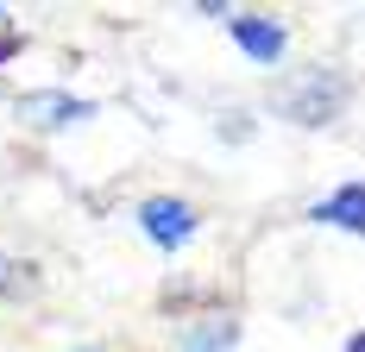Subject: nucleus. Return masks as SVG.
I'll return each mask as SVG.
<instances>
[{
  "instance_id": "nucleus-1",
  "label": "nucleus",
  "mask_w": 365,
  "mask_h": 352,
  "mask_svg": "<svg viewBox=\"0 0 365 352\" xmlns=\"http://www.w3.org/2000/svg\"><path fill=\"white\" fill-rule=\"evenodd\" d=\"M139 227H145L151 246L177 252V246H189V239L202 233V214L189 208V202H177V195H151L145 208H139Z\"/></svg>"
},
{
  "instance_id": "nucleus-2",
  "label": "nucleus",
  "mask_w": 365,
  "mask_h": 352,
  "mask_svg": "<svg viewBox=\"0 0 365 352\" xmlns=\"http://www.w3.org/2000/svg\"><path fill=\"white\" fill-rule=\"evenodd\" d=\"M340 101H346V82H334V76H309V82H296V88H284V95H277V107H284L290 120H302V126L334 120V113H340Z\"/></svg>"
},
{
  "instance_id": "nucleus-3",
  "label": "nucleus",
  "mask_w": 365,
  "mask_h": 352,
  "mask_svg": "<svg viewBox=\"0 0 365 352\" xmlns=\"http://www.w3.org/2000/svg\"><path fill=\"white\" fill-rule=\"evenodd\" d=\"M227 26H233V44H240V51H252L258 63H277V57H284V44H290L284 26H277V19H264V13H233Z\"/></svg>"
},
{
  "instance_id": "nucleus-4",
  "label": "nucleus",
  "mask_w": 365,
  "mask_h": 352,
  "mask_svg": "<svg viewBox=\"0 0 365 352\" xmlns=\"http://www.w3.org/2000/svg\"><path fill=\"white\" fill-rule=\"evenodd\" d=\"M315 227H346V233H365V182H340L328 202L309 208Z\"/></svg>"
},
{
  "instance_id": "nucleus-5",
  "label": "nucleus",
  "mask_w": 365,
  "mask_h": 352,
  "mask_svg": "<svg viewBox=\"0 0 365 352\" xmlns=\"http://www.w3.org/2000/svg\"><path fill=\"white\" fill-rule=\"evenodd\" d=\"M88 113H95V107H88V101H70V95H26V101H19V120H26V126H38V133H44V126L88 120Z\"/></svg>"
},
{
  "instance_id": "nucleus-6",
  "label": "nucleus",
  "mask_w": 365,
  "mask_h": 352,
  "mask_svg": "<svg viewBox=\"0 0 365 352\" xmlns=\"http://www.w3.org/2000/svg\"><path fill=\"white\" fill-rule=\"evenodd\" d=\"M240 346V321L233 315H202L182 333V352H233Z\"/></svg>"
},
{
  "instance_id": "nucleus-7",
  "label": "nucleus",
  "mask_w": 365,
  "mask_h": 352,
  "mask_svg": "<svg viewBox=\"0 0 365 352\" xmlns=\"http://www.w3.org/2000/svg\"><path fill=\"white\" fill-rule=\"evenodd\" d=\"M346 352H365V333H359V340H346Z\"/></svg>"
}]
</instances>
